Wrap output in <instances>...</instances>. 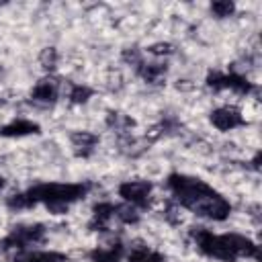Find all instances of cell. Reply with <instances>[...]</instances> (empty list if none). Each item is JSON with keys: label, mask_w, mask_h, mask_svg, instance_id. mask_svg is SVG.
I'll use <instances>...</instances> for the list:
<instances>
[{"label": "cell", "mask_w": 262, "mask_h": 262, "mask_svg": "<svg viewBox=\"0 0 262 262\" xmlns=\"http://www.w3.org/2000/svg\"><path fill=\"white\" fill-rule=\"evenodd\" d=\"M166 186L170 188L174 201L180 207L196 213L199 217H205L211 221H225L231 213L229 201L201 178L174 172L168 176Z\"/></svg>", "instance_id": "6da1fadb"}, {"label": "cell", "mask_w": 262, "mask_h": 262, "mask_svg": "<svg viewBox=\"0 0 262 262\" xmlns=\"http://www.w3.org/2000/svg\"><path fill=\"white\" fill-rule=\"evenodd\" d=\"M90 190V184L86 182H43L27 188L25 192L10 194L6 199V207L20 211L31 209L35 205H45L53 213H63L72 203L84 199Z\"/></svg>", "instance_id": "7a4b0ae2"}, {"label": "cell", "mask_w": 262, "mask_h": 262, "mask_svg": "<svg viewBox=\"0 0 262 262\" xmlns=\"http://www.w3.org/2000/svg\"><path fill=\"white\" fill-rule=\"evenodd\" d=\"M190 237L194 239L199 252H203L209 258L221 260V262H235L237 258H260L258 246L239 233H213L207 227H192Z\"/></svg>", "instance_id": "3957f363"}, {"label": "cell", "mask_w": 262, "mask_h": 262, "mask_svg": "<svg viewBox=\"0 0 262 262\" xmlns=\"http://www.w3.org/2000/svg\"><path fill=\"white\" fill-rule=\"evenodd\" d=\"M207 86L213 90H233L237 94H250L256 92V86L237 72H209L207 74Z\"/></svg>", "instance_id": "277c9868"}, {"label": "cell", "mask_w": 262, "mask_h": 262, "mask_svg": "<svg viewBox=\"0 0 262 262\" xmlns=\"http://www.w3.org/2000/svg\"><path fill=\"white\" fill-rule=\"evenodd\" d=\"M43 237H45V225L43 223H31V225H16V227H12V231L4 239H6L10 250L14 248V250L23 252V250H27L33 244H41Z\"/></svg>", "instance_id": "5b68a950"}, {"label": "cell", "mask_w": 262, "mask_h": 262, "mask_svg": "<svg viewBox=\"0 0 262 262\" xmlns=\"http://www.w3.org/2000/svg\"><path fill=\"white\" fill-rule=\"evenodd\" d=\"M151 188H154V184L149 180H125L119 186V196H123L125 203L133 205L141 211L149 205Z\"/></svg>", "instance_id": "8992f818"}, {"label": "cell", "mask_w": 262, "mask_h": 262, "mask_svg": "<svg viewBox=\"0 0 262 262\" xmlns=\"http://www.w3.org/2000/svg\"><path fill=\"white\" fill-rule=\"evenodd\" d=\"M57 96H59V78H55L51 74L41 78L31 90V100L37 104H43V106L53 104L57 100Z\"/></svg>", "instance_id": "52a82bcc"}, {"label": "cell", "mask_w": 262, "mask_h": 262, "mask_svg": "<svg viewBox=\"0 0 262 262\" xmlns=\"http://www.w3.org/2000/svg\"><path fill=\"white\" fill-rule=\"evenodd\" d=\"M209 119H211L213 127L219 129V131H231L235 127H244L246 125L244 115L235 106H219V108L211 111Z\"/></svg>", "instance_id": "ba28073f"}, {"label": "cell", "mask_w": 262, "mask_h": 262, "mask_svg": "<svg viewBox=\"0 0 262 262\" xmlns=\"http://www.w3.org/2000/svg\"><path fill=\"white\" fill-rule=\"evenodd\" d=\"M37 133H41V127L29 119H14L0 127L2 137H25V135H37Z\"/></svg>", "instance_id": "9c48e42d"}, {"label": "cell", "mask_w": 262, "mask_h": 262, "mask_svg": "<svg viewBox=\"0 0 262 262\" xmlns=\"http://www.w3.org/2000/svg\"><path fill=\"white\" fill-rule=\"evenodd\" d=\"M115 211H117V205L115 203H108V201H102V203L94 205L92 219H90L88 227L94 229V231H104L108 227V221L115 217Z\"/></svg>", "instance_id": "30bf717a"}, {"label": "cell", "mask_w": 262, "mask_h": 262, "mask_svg": "<svg viewBox=\"0 0 262 262\" xmlns=\"http://www.w3.org/2000/svg\"><path fill=\"white\" fill-rule=\"evenodd\" d=\"M12 262H68V256L63 252L55 250H33V252H18Z\"/></svg>", "instance_id": "8fae6325"}, {"label": "cell", "mask_w": 262, "mask_h": 262, "mask_svg": "<svg viewBox=\"0 0 262 262\" xmlns=\"http://www.w3.org/2000/svg\"><path fill=\"white\" fill-rule=\"evenodd\" d=\"M70 139H72V143H74V147H76V154L82 156V158L90 156V154L94 151L96 143H98V135H94V133H90V131H74V133L70 135Z\"/></svg>", "instance_id": "7c38bea8"}, {"label": "cell", "mask_w": 262, "mask_h": 262, "mask_svg": "<svg viewBox=\"0 0 262 262\" xmlns=\"http://www.w3.org/2000/svg\"><path fill=\"white\" fill-rule=\"evenodd\" d=\"M137 74L147 82V84H162V80L166 78L168 66L166 63H141L135 68Z\"/></svg>", "instance_id": "4fadbf2b"}, {"label": "cell", "mask_w": 262, "mask_h": 262, "mask_svg": "<svg viewBox=\"0 0 262 262\" xmlns=\"http://www.w3.org/2000/svg\"><path fill=\"white\" fill-rule=\"evenodd\" d=\"M92 262H121L123 260V244H113L108 248H96L90 252Z\"/></svg>", "instance_id": "5bb4252c"}, {"label": "cell", "mask_w": 262, "mask_h": 262, "mask_svg": "<svg viewBox=\"0 0 262 262\" xmlns=\"http://www.w3.org/2000/svg\"><path fill=\"white\" fill-rule=\"evenodd\" d=\"M127 262H164V256L147 246H135L127 254Z\"/></svg>", "instance_id": "9a60e30c"}, {"label": "cell", "mask_w": 262, "mask_h": 262, "mask_svg": "<svg viewBox=\"0 0 262 262\" xmlns=\"http://www.w3.org/2000/svg\"><path fill=\"white\" fill-rule=\"evenodd\" d=\"M106 125H108L111 129H115L117 133H127L129 129H133L135 121H133L131 117H127V115H121V113H111V115L106 117Z\"/></svg>", "instance_id": "2e32d148"}, {"label": "cell", "mask_w": 262, "mask_h": 262, "mask_svg": "<svg viewBox=\"0 0 262 262\" xmlns=\"http://www.w3.org/2000/svg\"><path fill=\"white\" fill-rule=\"evenodd\" d=\"M92 94H94V90L90 86H86V84H72L68 96H70L72 104H84V102H88L92 98Z\"/></svg>", "instance_id": "e0dca14e"}, {"label": "cell", "mask_w": 262, "mask_h": 262, "mask_svg": "<svg viewBox=\"0 0 262 262\" xmlns=\"http://www.w3.org/2000/svg\"><path fill=\"white\" fill-rule=\"evenodd\" d=\"M115 217H117L121 223L131 225V223H137V221H139V209L133 207V205H129V203H125V205H117Z\"/></svg>", "instance_id": "ac0fdd59"}, {"label": "cell", "mask_w": 262, "mask_h": 262, "mask_svg": "<svg viewBox=\"0 0 262 262\" xmlns=\"http://www.w3.org/2000/svg\"><path fill=\"white\" fill-rule=\"evenodd\" d=\"M57 49L55 47H45L41 53H39V63H41V68L45 70V72H53L55 70V66H57Z\"/></svg>", "instance_id": "d6986e66"}, {"label": "cell", "mask_w": 262, "mask_h": 262, "mask_svg": "<svg viewBox=\"0 0 262 262\" xmlns=\"http://www.w3.org/2000/svg\"><path fill=\"white\" fill-rule=\"evenodd\" d=\"M211 12H213L217 18H225V16H231V14L235 12V4L229 2V0L213 2V4H211Z\"/></svg>", "instance_id": "ffe728a7"}, {"label": "cell", "mask_w": 262, "mask_h": 262, "mask_svg": "<svg viewBox=\"0 0 262 262\" xmlns=\"http://www.w3.org/2000/svg\"><path fill=\"white\" fill-rule=\"evenodd\" d=\"M123 61H127V63H129V66H133V68H137V66H141V63H143L141 53H139V49H137V47H127V49L123 51Z\"/></svg>", "instance_id": "44dd1931"}, {"label": "cell", "mask_w": 262, "mask_h": 262, "mask_svg": "<svg viewBox=\"0 0 262 262\" xmlns=\"http://www.w3.org/2000/svg\"><path fill=\"white\" fill-rule=\"evenodd\" d=\"M147 51L154 53V55H170L174 51V47L170 43H154V45H149Z\"/></svg>", "instance_id": "7402d4cb"}, {"label": "cell", "mask_w": 262, "mask_h": 262, "mask_svg": "<svg viewBox=\"0 0 262 262\" xmlns=\"http://www.w3.org/2000/svg\"><path fill=\"white\" fill-rule=\"evenodd\" d=\"M8 252H10V248H8V244H6V239L2 237V239H0V260H4Z\"/></svg>", "instance_id": "603a6c76"}, {"label": "cell", "mask_w": 262, "mask_h": 262, "mask_svg": "<svg viewBox=\"0 0 262 262\" xmlns=\"http://www.w3.org/2000/svg\"><path fill=\"white\" fill-rule=\"evenodd\" d=\"M2 186H4V178L0 176V188H2Z\"/></svg>", "instance_id": "cb8c5ba5"}, {"label": "cell", "mask_w": 262, "mask_h": 262, "mask_svg": "<svg viewBox=\"0 0 262 262\" xmlns=\"http://www.w3.org/2000/svg\"><path fill=\"white\" fill-rule=\"evenodd\" d=\"M0 70H2V68H0Z\"/></svg>", "instance_id": "d4e9b609"}]
</instances>
